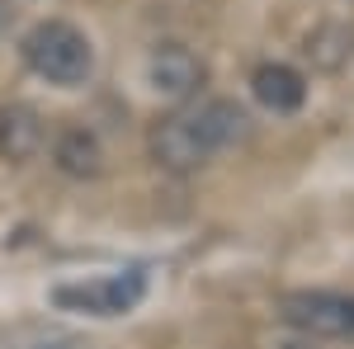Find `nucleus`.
<instances>
[{"label": "nucleus", "instance_id": "f257e3e1", "mask_svg": "<svg viewBox=\"0 0 354 349\" xmlns=\"http://www.w3.org/2000/svg\"><path fill=\"white\" fill-rule=\"evenodd\" d=\"M24 66L33 76H43L48 85H85L95 71V48L76 24L66 19H43L24 33L19 43Z\"/></svg>", "mask_w": 354, "mask_h": 349}, {"label": "nucleus", "instance_id": "f03ea898", "mask_svg": "<svg viewBox=\"0 0 354 349\" xmlns=\"http://www.w3.org/2000/svg\"><path fill=\"white\" fill-rule=\"evenodd\" d=\"M279 317L307 340H350L354 335V293L335 288H298L279 297Z\"/></svg>", "mask_w": 354, "mask_h": 349}, {"label": "nucleus", "instance_id": "7ed1b4c3", "mask_svg": "<svg viewBox=\"0 0 354 349\" xmlns=\"http://www.w3.org/2000/svg\"><path fill=\"white\" fill-rule=\"evenodd\" d=\"M147 293V274L128 269V274H104V279H85V283H57L53 302L62 312H85V317H123L133 312Z\"/></svg>", "mask_w": 354, "mask_h": 349}, {"label": "nucleus", "instance_id": "20e7f679", "mask_svg": "<svg viewBox=\"0 0 354 349\" xmlns=\"http://www.w3.org/2000/svg\"><path fill=\"white\" fill-rule=\"evenodd\" d=\"M151 156L175 175H189L213 156L203 133H198V123H194V109H180V113H170V118H161L151 128Z\"/></svg>", "mask_w": 354, "mask_h": 349}, {"label": "nucleus", "instance_id": "39448f33", "mask_svg": "<svg viewBox=\"0 0 354 349\" xmlns=\"http://www.w3.org/2000/svg\"><path fill=\"white\" fill-rule=\"evenodd\" d=\"M147 76L156 85V95H165V100H194L208 81V66L185 43H161L147 62Z\"/></svg>", "mask_w": 354, "mask_h": 349}, {"label": "nucleus", "instance_id": "423d86ee", "mask_svg": "<svg viewBox=\"0 0 354 349\" xmlns=\"http://www.w3.org/2000/svg\"><path fill=\"white\" fill-rule=\"evenodd\" d=\"M250 90H255V100L270 109V113H298V109L307 104V76H302L298 66H288V62H265V66H255Z\"/></svg>", "mask_w": 354, "mask_h": 349}, {"label": "nucleus", "instance_id": "0eeeda50", "mask_svg": "<svg viewBox=\"0 0 354 349\" xmlns=\"http://www.w3.org/2000/svg\"><path fill=\"white\" fill-rule=\"evenodd\" d=\"M48 142V128L38 118V109L28 104H5L0 109V161H33Z\"/></svg>", "mask_w": 354, "mask_h": 349}, {"label": "nucleus", "instance_id": "6e6552de", "mask_svg": "<svg viewBox=\"0 0 354 349\" xmlns=\"http://www.w3.org/2000/svg\"><path fill=\"white\" fill-rule=\"evenodd\" d=\"M194 123H198V133H203L213 156L250 137V113L236 100H203V104H194Z\"/></svg>", "mask_w": 354, "mask_h": 349}, {"label": "nucleus", "instance_id": "1a4fd4ad", "mask_svg": "<svg viewBox=\"0 0 354 349\" xmlns=\"http://www.w3.org/2000/svg\"><path fill=\"white\" fill-rule=\"evenodd\" d=\"M53 161L71 180H95L104 170V147H100V137L90 128H62L53 142Z\"/></svg>", "mask_w": 354, "mask_h": 349}, {"label": "nucleus", "instance_id": "9d476101", "mask_svg": "<svg viewBox=\"0 0 354 349\" xmlns=\"http://www.w3.org/2000/svg\"><path fill=\"white\" fill-rule=\"evenodd\" d=\"M302 53L312 57L317 66H326V71H335V66H345L354 57V28L345 24H326V28H317L312 38H307V48Z\"/></svg>", "mask_w": 354, "mask_h": 349}, {"label": "nucleus", "instance_id": "9b49d317", "mask_svg": "<svg viewBox=\"0 0 354 349\" xmlns=\"http://www.w3.org/2000/svg\"><path fill=\"white\" fill-rule=\"evenodd\" d=\"M279 349H317V340H307V335H293V340H283Z\"/></svg>", "mask_w": 354, "mask_h": 349}]
</instances>
